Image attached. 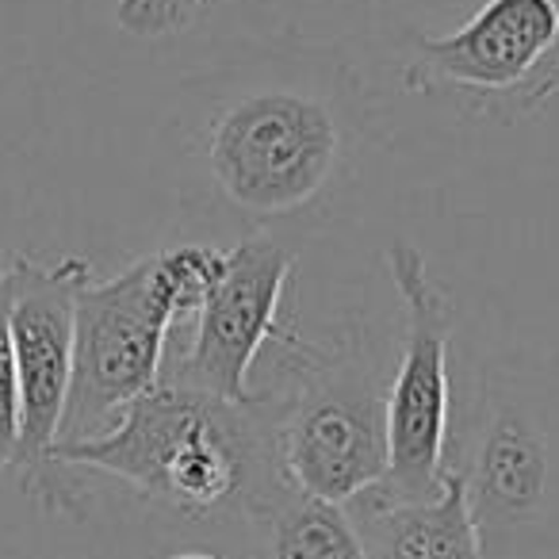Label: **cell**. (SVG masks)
Masks as SVG:
<instances>
[{
	"mask_svg": "<svg viewBox=\"0 0 559 559\" xmlns=\"http://www.w3.org/2000/svg\"><path fill=\"white\" fill-rule=\"evenodd\" d=\"M403 88L479 119L540 116L559 96V0H479L456 32H414Z\"/></svg>",
	"mask_w": 559,
	"mask_h": 559,
	"instance_id": "cell-5",
	"label": "cell"
},
{
	"mask_svg": "<svg viewBox=\"0 0 559 559\" xmlns=\"http://www.w3.org/2000/svg\"><path fill=\"white\" fill-rule=\"evenodd\" d=\"M372 127L368 88L330 43L276 39L180 88L195 203L253 230L307 218L345 185Z\"/></svg>",
	"mask_w": 559,
	"mask_h": 559,
	"instance_id": "cell-1",
	"label": "cell"
},
{
	"mask_svg": "<svg viewBox=\"0 0 559 559\" xmlns=\"http://www.w3.org/2000/svg\"><path fill=\"white\" fill-rule=\"evenodd\" d=\"M272 383L253 388L269 421L280 472L326 502H353L388 475L391 368L365 334L307 342L296 330L276 337Z\"/></svg>",
	"mask_w": 559,
	"mask_h": 559,
	"instance_id": "cell-4",
	"label": "cell"
},
{
	"mask_svg": "<svg viewBox=\"0 0 559 559\" xmlns=\"http://www.w3.org/2000/svg\"><path fill=\"white\" fill-rule=\"evenodd\" d=\"M444 472L464 487L483 559H559V388L483 368L452 414Z\"/></svg>",
	"mask_w": 559,
	"mask_h": 559,
	"instance_id": "cell-3",
	"label": "cell"
},
{
	"mask_svg": "<svg viewBox=\"0 0 559 559\" xmlns=\"http://www.w3.org/2000/svg\"><path fill=\"white\" fill-rule=\"evenodd\" d=\"M345 510L360 528L368 559H483L464 487L452 472H444V487L433 498L399 502L372 487Z\"/></svg>",
	"mask_w": 559,
	"mask_h": 559,
	"instance_id": "cell-10",
	"label": "cell"
},
{
	"mask_svg": "<svg viewBox=\"0 0 559 559\" xmlns=\"http://www.w3.org/2000/svg\"><path fill=\"white\" fill-rule=\"evenodd\" d=\"M203 4L207 0H119L116 24L139 39H162V35L185 32Z\"/></svg>",
	"mask_w": 559,
	"mask_h": 559,
	"instance_id": "cell-13",
	"label": "cell"
},
{
	"mask_svg": "<svg viewBox=\"0 0 559 559\" xmlns=\"http://www.w3.org/2000/svg\"><path fill=\"white\" fill-rule=\"evenodd\" d=\"M264 559H368L360 528L342 502H326L284 479L253 518Z\"/></svg>",
	"mask_w": 559,
	"mask_h": 559,
	"instance_id": "cell-11",
	"label": "cell"
},
{
	"mask_svg": "<svg viewBox=\"0 0 559 559\" xmlns=\"http://www.w3.org/2000/svg\"><path fill=\"white\" fill-rule=\"evenodd\" d=\"M296 249L276 234L253 230L226 249V269L207 304L188 322L185 345L169 349L162 380L207 391L226 403H253V372L276 337H284Z\"/></svg>",
	"mask_w": 559,
	"mask_h": 559,
	"instance_id": "cell-9",
	"label": "cell"
},
{
	"mask_svg": "<svg viewBox=\"0 0 559 559\" xmlns=\"http://www.w3.org/2000/svg\"><path fill=\"white\" fill-rule=\"evenodd\" d=\"M388 276L403 307V353L388 383V475L376 490L399 502L433 498L444 487V452L452 426V299L429 272L418 246L395 238Z\"/></svg>",
	"mask_w": 559,
	"mask_h": 559,
	"instance_id": "cell-8",
	"label": "cell"
},
{
	"mask_svg": "<svg viewBox=\"0 0 559 559\" xmlns=\"http://www.w3.org/2000/svg\"><path fill=\"white\" fill-rule=\"evenodd\" d=\"M20 444V388L12 349V272L0 261V472H9Z\"/></svg>",
	"mask_w": 559,
	"mask_h": 559,
	"instance_id": "cell-12",
	"label": "cell"
},
{
	"mask_svg": "<svg viewBox=\"0 0 559 559\" xmlns=\"http://www.w3.org/2000/svg\"><path fill=\"white\" fill-rule=\"evenodd\" d=\"M165 559H223V556H215V551H195V548H188V551H173V556H165Z\"/></svg>",
	"mask_w": 559,
	"mask_h": 559,
	"instance_id": "cell-14",
	"label": "cell"
},
{
	"mask_svg": "<svg viewBox=\"0 0 559 559\" xmlns=\"http://www.w3.org/2000/svg\"><path fill=\"white\" fill-rule=\"evenodd\" d=\"M12 272V349L20 388V444L12 467L32 502L62 518H85V487L55 460L73 376V311L93 264L85 257L39 261L16 253Z\"/></svg>",
	"mask_w": 559,
	"mask_h": 559,
	"instance_id": "cell-7",
	"label": "cell"
},
{
	"mask_svg": "<svg viewBox=\"0 0 559 559\" xmlns=\"http://www.w3.org/2000/svg\"><path fill=\"white\" fill-rule=\"evenodd\" d=\"M62 467H88L188 521L241 518L288 479L257 403H226L162 380L108 433L55 449Z\"/></svg>",
	"mask_w": 559,
	"mask_h": 559,
	"instance_id": "cell-2",
	"label": "cell"
},
{
	"mask_svg": "<svg viewBox=\"0 0 559 559\" xmlns=\"http://www.w3.org/2000/svg\"><path fill=\"white\" fill-rule=\"evenodd\" d=\"M177 330L185 311L162 253L139 257L108 280L88 276L73 311V376L58 449L108 433L134 399L154 391Z\"/></svg>",
	"mask_w": 559,
	"mask_h": 559,
	"instance_id": "cell-6",
	"label": "cell"
}]
</instances>
